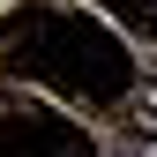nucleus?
I'll use <instances>...</instances> for the list:
<instances>
[{"label": "nucleus", "instance_id": "f03ea898", "mask_svg": "<svg viewBox=\"0 0 157 157\" xmlns=\"http://www.w3.org/2000/svg\"><path fill=\"white\" fill-rule=\"evenodd\" d=\"M0 157H97L90 135L52 112H0Z\"/></svg>", "mask_w": 157, "mask_h": 157}, {"label": "nucleus", "instance_id": "7ed1b4c3", "mask_svg": "<svg viewBox=\"0 0 157 157\" xmlns=\"http://www.w3.org/2000/svg\"><path fill=\"white\" fill-rule=\"evenodd\" d=\"M120 15H127L142 37H157V0H120Z\"/></svg>", "mask_w": 157, "mask_h": 157}, {"label": "nucleus", "instance_id": "39448f33", "mask_svg": "<svg viewBox=\"0 0 157 157\" xmlns=\"http://www.w3.org/2000/svg\"><path fill=\"white\" fill-rule=\"evenodd\" d=\"M105 8H120V0H105Z\"/></svg>", "mask_w": 157, "mask_h": 157}, {"label": "nucleus", "instance_id": "20e7f679", "mask_svg": "<svg viewBox=\"0 0 157 157\" xmlns=\"http://www.w3.org/2000/svg\"><path fill=\"white\" fill-rule=\"evenodd\" d=\"M127 120H135V127H142V135H157V82H150L142 97H135V105H127Z\"/></svg>", "mask_w": 157, "mask_h": 157}, {"label": "nucleus", "instance_id": "f257e3e1", "mask_svg": "<svg viewBox=\"0 0 157 157\" xmlns=\"http://www.w3.org/2000/svg\"><path fill=\"white\" fill-rule=\"evenodd\" d=\"M0 75H30V82H52L67 97L112 105V97L135 82V60H127V45L97 23V15L15 8V15H0Z\"/></svg>", "mask_w": 157, "mask_h": 157}]
</instances>
